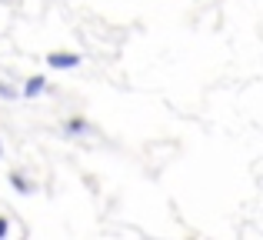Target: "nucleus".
I'll return each mask as SVG.
<instances>
[{
  "label": "nucleus",
  "mask_w": 263,
  "mask_h": 240,
  "mask_svg": "<svg viewBox=\"0 0 263 240\" xmlns=\"http://www.w3.org/2000/svg\"><path fill=\"white\" fill-rule=\"evenodd\" d=\"M40 87H44V77H33L30 84H27V94L33 97V94H40Z\"/></svg>",
  "instance_id": "1"
},
{
  "label": "nucleus",
  "mask_w": 263,
  "mask_h": 240,
  "mask_svg": "<svg viewBox=\"0 0 263 240\" xmlns=\"http://www.w3.org/2000/svg\"><path fill=\"white\" fill-rule=\"evenodd\" d=\"M50 64L53 67H73L77 60H73V57H50Z\"/></svg>",
  "instance_id": "2"
},
{
  "label": "nucleus",
  "mask_w": 263,
  "mask_h": 240,
  "mask_svg": "<svg viewBox=\"0 0 263 240\" xmlns=\"http://www.w3.org/2000/svg\"><path fill=\"white\" fill-rule=\"evenodd\" d=\"M4 230H7V224H4V220H0V234H4Z\"/></svg>",
  "instance_id": "3"
}]
</instances>
